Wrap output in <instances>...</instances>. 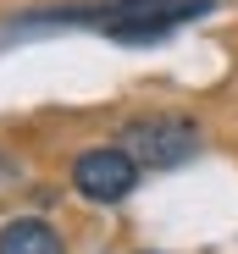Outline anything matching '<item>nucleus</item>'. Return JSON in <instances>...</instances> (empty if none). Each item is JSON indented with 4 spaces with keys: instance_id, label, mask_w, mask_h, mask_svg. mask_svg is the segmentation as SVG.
<instances>
[{
    "instance_id": "nucleus-3",
    "label": "nucleus",
    "mask_w": 238,
    "mask_h": 254,
    "mask_svg": "<svg viewBox=\"0 0 238 254\" xmlns=\"http://www.w3.org/2000/svg\"><path fill=\"white\" fill-rule=\"evenodd\" d=\"M0 254H67L61 232L50 221H39V216H17L0 227Z\"/></svg>"
},
{
    "instance_id": "nucleus-1",
    "label": "nucleus",
    "mask_w": 238,
    "mask_h": 254,
    "mask_svg": "<svg viewBox=\"0 0 238 254\" xmlns=\"http://www.w3.org/2000/svg\"><path fill=\"white\" fill-rule=\"evenodd\" d=\"M122 149L144 172H166V166H183L200 149V127L188 116H139V122L122 127Z\"/></svg>"
},
{
    "instance_id": "nucleus-2",
    "label": "nucleus",
    "mask_w": 238,
    "mask_h": 254,
    "mask_svg": "<svg viewBox=\"0 0 238 254\" xmlns=\"http://www.w3.org/2000/svg\"><path fill=\"white\" fill-rule=\"evenodd\" d=\"M139 172L144 166L122 149V144H94L72 160V188L83 193L89 204H116L139 188Z\"/></svg>"
}]
</instances>
